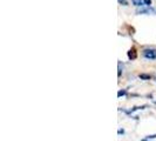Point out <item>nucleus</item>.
Masks as SVG:
<instances>
[{
    "instance_id": "nucleus-1",
    "label": "nucleus",
    "mask_w": 156,
    "mask_h": 141,
    "mask_svg": "<svg viewBox=\"0 0 156 141\" xmlns=\"http://www.w3.org/2000/svg\"><path fill=\"white\" fill-rule=\"evenodd\" d=\"M143 57L147 58V59H150V60H154L156 59V50L154 48H147L143 51Z\"/></svg>"
},
{
    "instance_id": "nucleus-2",
    "label": "nucleus",
    "mask_w": 156,
    "mask_h": 141,
    "mask_svg": "<svg viewBox=\"0 0 156 141\" xmlns=\"http://www.w3.org/2000/svg\"><path fill=\"white\" fill-rule=\"evenodd\" d=\"M135 6H150L151 0H131Z\"/></svg>"
},
{
    "instance_id": "nucleus-3",
    "label": "nucleus",
    "mask_w": 156,
    "mask_h": 141,
    "mask_svg": "<svg viewBox=\"0 0 156 141\" xmlns=\"http://www.w3.org/2000/svg\"><path fill=\"white\" fill-rule=\"evenodd\" d=\"M136 57H137L136 50L133 47L131 50H129V52H128V58H129V59H131V60H134V59H136Z\"/></svg>"
},
{
    "instance_id": "nucleus-4",
    "label": "nucleus",
    "mask_w": 156,
    "mask_h": 141,
    "mask_svg": "<svg viewBox=\"0 0 156 141\" xmlns=\"http://www.w3.org/2000/svg\"><path fill=\"white\" fill-rule=\"evenodd\" d=\"M137 13L139 14H141V13H156V11L153 9H139Z\"/></svg>"
},
{
    "instance_id": "nucleus-5",
    "label": "nucleus",
    "mask_w": 156,
    "mask_h": 141,
    "mask_svg": "<svg viewBox=\"0 0 156 141\" xmlns=\"http://www.w3.org/2000/svg\"><path fill=\"white\" fill-rule=\"evenodd\" d=\"M140 78L141 79H151V75H149V74H141Z\"/></svg>"
},
{
    "instance_id": "nucleus-6",
    "label": "nucleus",
    "mask_w": 156,
    "mask_h": 141,
    "mask_svg": "<svg viewBox=\"0 0 156 141\" xmlns=\"http://www.w3.org/2000/svg\"><path fill=\"white\" fill-rule=\"evenodd\" d=\"M122 70H123V67H122V65H121V61H119V73H117V75H119V77L121 75Z\"/></svg>"
},
{
    "instance_id": "nucleus-7",
    "label": "nucleus",
    "mask_w": 156,
    "mask_h": 141,
    "mask_svg": "<svg viewBox=\"0 0 156 141\" xmlns=\"http://www.w3.org/2000/svg\"><path fill=\"white\" fill-rule=\"evenodd\" d=\"M126 94H127V92H126L124 89H123V91H120V92L117 93V95H119V97H122V95H126Z\"/></svg>"
},
{
    "instance_id": "nucleus-8",
    "label": "nucleus",
    "mask_w": 156,
    "mask_h": 141,
    "mask_svg": "<svg viewBox=\"0 0 156 141\" xmlns=\"http://www.w3.org/2000/svg\"><path fill=\"white\" fill-rule=\"evenodd\" d=\"M119 2H120V4H123V5H127V2H126L124 0H119Z\"/></svg>"
},
{
    "instance_id": "nucleus-9",
    "label": "nucleus",
    "mask_w": 156,
    "mask_h": 141,
    "mask_svg": "<svg viewBox=\"0 0 156 141\" xmlns=\"http://www.w3.org/2000/svg\"><path fill=\"white\" fill-rule=\"evenodd\" d=\"M123 133H124L123 129H119V134H123Z\"/></svg>"
}]
</instances>
